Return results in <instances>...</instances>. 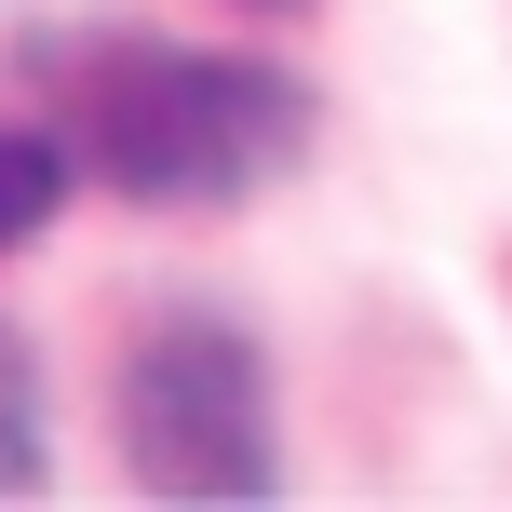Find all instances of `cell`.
<instances>
[{"instance_id": "cell-4", "label": "cell", "mask_w": 512, "mask_h": 512, "mask_svg": "<svg viewBox=\"0 0 512 512\" xmlns=\"http://www.w3.org/2000/svg\"><path fill=\"white\" fill-rule=\"evenodd\" d=\"M41 472V378H27L14 324H0V486H27Z\"/></svg>"}, {"instance_id": "cell-2", "label": "cell", "mask_w": 512, "mask_h": 512, "mask_svg": "<svg viewBox=\"0 0 512 512\" xmlns=\"http://www.w3.org/2000/svg\"><path fill=\"white\" fill-rule=\"evenodd\" d=\"M122 459L162 499H270V378L230 324H149L122 364Z\"/></svg>"}, {"instance_id": "cell-3", "label": "cell", "mask_w": 512, "mask_h": 512, "mask_svg": "<svg viewBox=\"0 0 512 512\" xmlns=\"http://www.w3.org/2000/svg\"><path fill=\"white\" fill-rule=\"evenodd\" d=\"M54 203H68V149H54V135H14V122H0V256L41 230Z\"/></svg>"}, {"instance_id": "cell-1", "label": "cell", "mask_w": 512, "mask_h": 512, "mask_svg": "<svg viewBox=\"0 0 512 512\" xmlns=\"http://www.w3.org/2000/svg\"><path fill=\"white\" fill-rule=\"evenodd\" d=\"M68 135L122 203H243L310 149V108L243 54H108L68 81Z\"/></svg>"}]
</instances>
